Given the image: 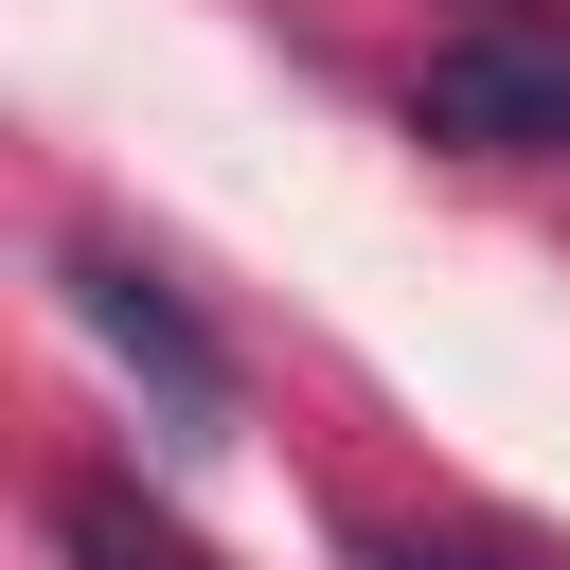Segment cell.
<instances>
[{"mask_svg":"<svg viewBox=\"0 0 570 570\" xmlns=\"http://www.w3.org/2000/svg\"><path fill=\"white\" fill-rule=\"evenodd\" d=\"M53 285H71V321H89V338H107L125 374H142V410H160L178 445H214V428H232V356H214V321H196V303H178V285L142 267V249L71 232V249H53Z\"/></svg>","mask_w":570,"mask_h":570,"instance_id":"1","label":"cell"},{"mask_svg":"<svg viewBox=\"0 0 570 570\" xmlns=\"http://www.w3.org/2000/svg\"><path fill=\"white\" fill-rule=\"evenodd\" d=\"M53 552H71V570H214V552H196L178 517H142L125 481H71V499H53Z\"/></svg>","mask_w":570,"mask_h":570,"instance_id":"3","label":"cell"},{"mask_svg":"<svg viewBox=\"0 0 570 570\" xmlns=\"http://www.w3.org/2000/svg\"><path fill=\"white\" fill-rule=\"evenodd\" d=\"M356 570H517V552H481V534H374Z\"/></svg>","mask_w":570,"mask_h":570,"instance_id":"4","label":"cell"},{"mask_svg":"<svg viewBox=\"0 0 570 570\" xmlns=\"http://www.w3.org/2000/svg\"><path fill=\"white\" fill-rule=\"evenodd\" d=\"M410 125L463 160H552L570 142V18H481L410 71Z\"/></svg>","mask_w":570,"mask_h":570,"instance_id":"2","label":"cell"}]
</instances>
